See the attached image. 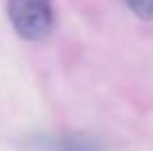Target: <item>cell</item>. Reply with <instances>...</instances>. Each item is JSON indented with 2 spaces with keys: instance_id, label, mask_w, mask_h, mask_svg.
Instances as JSON below:
<instances>
[{
  "instance_id": "obj_1",
  "label": "cell",
  "mask_w": 153,
  "mask_h": 151,
  "mask_svg": "<svg viewBox=\"0 0 153 151\" xmlns=\"http://www.w3.org/2000/svg\"><path fill=\"white\" fill-rule=\"evenodd\" d=\"M7 16L13 31L29 42L47 40L56 27L51 0H7Z\"/></svg>"
},
{
  "instance_id": "obj_2",
  "label": "cell",
  "mask_w": 153,
  "mask_h": 151,
  "mask_svg": "<svg viewBox=\"0 0 153 151\" xmlns=\"http://www.w3.org/2000/svg\"><path fill=\"white\" fill-rule=\"evenodd\" d=\"M124 2L138 18H142V20L153 18V0H124Z\"/></svg>"
}]
</instances>
